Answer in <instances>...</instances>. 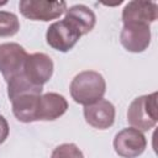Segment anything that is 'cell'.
<instances>
[{"mask_svg": "<svg viewBox=\"0 0 158 158\" xmlns=\"http://www.w3.org/2000/svg\"><path fill=\"white\" fill-rule=\"evenodd\" d=\"M80 37L81 35L64 19L51 23L46 32V41L48 46L59 52L70 51Z\"/></svg>", "mask_w": 158, "mask_h": 158, "instance_id": "cell-6", "label": "cell"}, {"mask_svg": "<svg viewBox=\"0 0 158 158\" xmlns=\"http://www.w3.org/2000/svg\"><path fill=\"white\" fill-rule=\"evenodd\" d=\"M112 144L115 152L120 157L137 158L144 152L147 147V139L143 132L133 127H127L116 133Z\"/></svg>", "mask_w": 158, "mask_h": 158, "instance_id": "cell-5", "label": "cell"}, {"mask_svg": "<svg viewBox=\"0 0 158 158\" xmlns=\"http://www.w3.org/2000/svg\"><path fill=\"white\" fill-rule=\"evenodd\" d=\"M20 30L19 17L10 11L0 10V37L15 36Z\"/></svg>", "mask_w": 158, "mask_h": 158, "instance_id": "cell-14", "label": "cell"}, {"mask_svg": "<svg viewBox=\"0 0 158 158\" xmlns=\"http://www.w3.org/2000/svg\"><path fill=\"white\" fill-rule=\"evenodd\" d=\"M64 20L70 23L81 36L89 33L96 23V16L94 11L83 4H77L67 9Z\"/></svg>", "mask_w": 158, "mask_h": 158, "instance_id": "cell-13", "label": "cell"}, {"mask_svg": "<svg viewBox=\"0 0 158 158\" xmlns=\"http://www.w3.org/2000/svg\"><path fill=\"white\" fill-rule=\"evenodd\" d=\"M20 12L23 17L32 21H51L58 19L65 12L67 2L63 0H21L19 2Z\"/></svg>", "mask_w": 158, "mask_h": 158, "instance_id": "cell-3", "label": "cell"}, {"mask_svg": "<svg viewBox=\"0 0 158 158\" xmlns=\"http://www.w3.org/2000/svg\"><path fill=\"white\" fill-rule=\"evenodd\" d=\"M54 69L53 60L46 53H32L28 54L25 67L23 75L35 85L42 86L52 78Z\"/></svg>", "mask_w": 158, "mask_h": 158, "instance_id": "cell-7", "label": "cell"}, {"mask_svg": "<svg viewBox=\"0 0 158 158\" xmlns=\"http://www.w3.org/2000/svg\"><path fill=\"white\" fill-rule=\"evenodd\" d=\"M9 132H10V127H9V123L6 121V118L0 115V144L4 143L9 136Z\"/></svg>", "mask_w": 158, "mask_h": 158, "instance_id": "cell-16", "label": "cell"}, {"mask_svg": "<svg viewBox=\"0 0 158 158\" xmlns=\"http://www.w3.org/2000/svg\"><path fill=\"white\" fill-rule=\"evenodd\" d=\"M68 110L67 99L58 93H46L41 95L38 107V121H53L63 116Z\"/></svg>", "mask_w": 158, "mask_h": 158, "instance_id": "cell-12", "label": "cell"}, {"mask_svg": "<svg viewBox=\"0 0 158 158\" xmlns=\"http://www.w3.org/2000/svg\"><path fill=\"white\" fill-rule=\"evenodd\" d=\"M6 4H7V1H1V2H0V6H2V5H6Z\"/></svg>", "mask_w": 158, "mask_h": 158, "instance_id": "cell-17", "label": "cell"}, {"mask_svg": "<svg viewBox=\"0 0 158 158\" xmlns=\"http://www.w3.org/2000/svg\"><path fill=\"white\" fill-rule=\"evenodd\" d=\"M83 112L85 121L98 130H106L111 127L115 122V106L112 105V102L105 99H101L91 105L84 106Z\"/></svg>", "mask_w": 158, "mask_h": 158, "instance_id": "cell-11", "label": "cell"}, {"mask_svg": "<svg viewBox=\"0 0 158 158\" xmlns=\"http://www.w3.org/2000/svg\"><path fill=\"white\" fill-rule=\"evenodd\" d=\"M51 158H84V154L77 144L63 143L53 149Z\"/></svg>", "mask_w": 158, "mask_h": 158, "instance_id": "cell-15", "label": "cell"}, {"mask_svg": "<svg viewBox=\"0 0 158 158\" xmlns=\"http://www.w3.org/2000/svg\"><path fill=\"white\" fill-rule=\"evenodd\" d=\"M157 93L141 95L130 104L127 110L128 123L141 131H148L157 125Z\"/></svg>", "mask_w": 158, "mask_h": 158, "instance_id": "cell-2", "label": "cell"}, {"mask_svg": "<svg viewBox=\"0 0 158 158\" xmlns=\"http://www.w3.org/2000/svg\"><path fill=\"white\" fill-rule=\"evenodd\" d=\"M69 90L77 104L86 106L102 99L106 91V81L99 72L84 70L73 78Z\"/></svg>", "mask_w": 158, "mask_h": 158, "instance_id": "cell-1", "label": "cell"}, {"mask_svg": "<svg viewBox=\"0 0 158 158\" xmlns=\"http://www.w3.org/2000/svg\"><path fill=\"white\" fill-rule=\"evenodd\" d=\"M158 16V5L153 1L132 0L127 2L122 10V22L125 23H144L154 22Z\"/></svg>", "mask_w": 158, "mask_h": 158, "instance_id": "cell-10", "label": "cell"}, {"mask_svg": "<svg viewBox=\"0 0 158 158\" xmlns=\"http://www.w3.org/2000/svg\"><path fill=\"white\" fill-rule=\"evenodd\" d=\"M120 41L126 51L141 53L151 43V27L144 23H125L120 33Z\"/></svg>", "mask_w": 158, "mask_h": 158, "instance_id": "cell-9", "label": "cell"}, {"mask_svg": "<svg viewBox=\"0 0 158 158\" xmlns=\"http://www.w3.org/2000/svg\"><path fill=\"white\" fill-rule=\"evenodd\" d=\"M27 57L26 49L19 43L6 42L0 44V72L6 83L23 73Z\"/></svg>", "mask_w": 158, "mask_h": 158, "instance_id": "cell-4", "label": "cell"}, {"mask_svg": "<svg viewBox=\"0 0 158 158\" xmlns=\"http://www.w3.org/2000/svg\"><path fill=\"white\" fill-rule=\"evenodd\" d=\"M42 91L31 90L23 91L10 99L12 105V114L20 122H35L38 121V107Z\"/></svg>", "mask_w": 158, "mask_h": 158, "instance_id": "cell-8", "label": "cell"}]
</instances>
